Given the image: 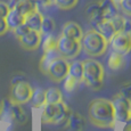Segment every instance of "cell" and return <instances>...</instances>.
Here are the masks:
<instances>
[{
    "label": "cell",
    "mask_w": 131,
    "mask_h": 131,
    "mask_svg": "<svg viewBox=\"0 0 131 131\" xmlns=\"http://www.w3.org/2000/svg\"><path fill=\"white\" fill-rule=\"evenodd\" d=\"M88 116L95 127L107 129L115 124V113L112 100L97 98L90 102L88 106Z\"/></svg>",
    "instance_id": "6da1fadb"
},
{
    "label": "cell",
    "mask_w": 131,
    "mask_h": 131,
    "mask_svg": "<svg viewBox=\"0 0 131 131\" xmlns=\"http://www.w3.org/2000/svg\"><path fill=\"white\" fill-rule=\"evenodd\" d=\"M82 64H83V82L85 85L94 91L100 90L104 83V66L94 58L84 59Z\"/></svg>",
    "instance_id": "7a4b0ae2"
},
{
    "label": "cell",
    "mask_w": 131,
    "mask_h": 131,
    "mask_svg": "<svg viewBox=\"0 0 131 131\" xmlns=\"http://www.w3.org/2000/svg\"><path fill=\"white\" fill-rule=\"evenodd\" d=\"M80 43L81 49H83L85 54L91 57L102 56L106 52L108 48V41L94 29L83 33Z\"/></svg>",
    "instance_id": "3957f363"
},
{
    "label": "cell",
    "mask_w": 131,
    "mask_h": 131,
    "mask_svg": "<svg viewBox=\"0 0 131 131\" xmlns=\"http://www.w3.org/2000/svg\"><path fill=\"white\" fill-rule=\"evenodd\" d=\"M57 50L59 51L60 56L65 59H74L79 56L81 51V43L80 41L65 36H60L57 39Z\"/></svg>",
    "instance_id": "277c9868"
},
{
    "label": "cell",
    "mask_w": 131,
    "mask_h": 131,
    "mask_svg": "<svg viewBox=\"0 0 131 131\" xmlns=\"http://www.w3.org/2000/svg\"><path fill=\"white\" fill-rule=\"evenodd\" d=\"M32 91H33V88L31 87V84L29 82H26L25 80L18 81L16 83L12 84L9 100L15 103V104H19V105L26 104L31 99Z\"/></svg>",
    "instance_id": "5b68a950"
},
{
    "label": "cell",
    "mask_w": 131,
    "mask_h": 131,
    "mask_svg": "<svg viewBox=\"0 0 131 131\" xmlns=\"http://www.w3.org/2000/svg\"><path fill=\"white\" fill-rule=\"evenodd\" d=\"M113 107L115 113V121L121 123H128L131 120V102L121 94L113 97Z\"/></svg>",
    "instance_id": "8992f818"
},
{
    "label": "cell",
    "mask_w": 131,
    "mask_h": 131,
    "mask_svg": "<svg viewBox=\"0 0 131 131\" xmlns=\"http://www.w3.org/2000/svg\"><path fill=\"white\" fill-rule=\"evenodd\" d=\"M69 66L70 64L67 62V59L63 58L60 56L49 65L46 74L49 77V79L51 81L58 83V82L64 81V79L69 75Z\"/></svg>",
    "instance_id": "52a82bcc"
},
{
    "label": "cell",
    "mask_w": 131,
    "mask_h": 131,
    "mask_svg": "<svg viewBox=\"0 0 131 131\" xmlns=\"http://www.w3.org/2000/svg\"><path fill=\"white\" fill-rule=\"evenodd\" d=\"M108 46L112 51L127 56L131 51V34L127 32H117L108 41Z\"/></svg>",
    "instance_id": "ba28073f"
},
{
    "label": "cell",
    "mask_w": 131,
    "mask_h": 131,
    "mask_svg": "<svg viewBox=\"0 0 131 131\" xmlns=\"http://www.w3.org/2000/svg\"><path fill=\"white\" fill-rule=\"evenodd\" d=\"M19 43H21L22 48H24L25 50H36L39 48V46L41 45V40H42V34L39 31H33L30 30L25 36L22 38H19Z\"/></svg>",
    "instance_id": "9c48e42d"
},
{
    "label": "cell",
    "mask_w": 131,
    "mask_h": 131,
    "mask_svg": "<svg viewBox=\"0 0 131 131\" xmlns=\"http://www.w3.org/2000/svg\"><path fill=\"white\" fill-rule=\"evenodd\" d=\"M56 105H57L56 112H55V115H54V117H52L50 124H52V125L65 124V123H67V120H69L70 114H71L72 111L70 110L69 106H67L64 102H60Z\"/></svg>",
    "instance_id": "30bf717a"
},
{
    "label": "cell",
    "mask_w": 131,
    "mask_h": 131,
    "mask_svg": "<svg viewBox=\"0 0 131 131\" xmlns=\"http://www.w3.org/2000/svg\"><path fill=\"white\" fill-rule=\"evenodd\" d=\"M62 36H65L67 38H71V39L78 40L80 41L82 36H83V31H82L81 26L75 22H67L64 24L62 29Z\"/></svg>",
    "instance_id": "8fae6325"
},
{
    "label": "cell",
    "mask_w": 131,
    "mask_h": 131,
    "mask_svg": "<svg viewBox=\"0 0 131 131\" xmlns=\"http://www.w3.org/2000/svg\"><path fill=\"white\" fill-rule=\"evenodd\" d=\"M5 19H6V22H7L8 29L13 31L15 27H17L18 25H21V24L24 23L25 16L17 8H15V7H12V8L9 9L7 16L5 17Z\"/></svg>",
    "instance_id": "7c38bea8"
},
{
    "label": "cell",
    "mask_w": 131,
    "mask_h": 131,
    "mask_svg": "<svg viewBox=\"0 0 131 131\" xmlns=\"http://www.w3.org/2000/svg\"><path fill=\"white\" fill-rule=\"evenodd\" d=\"M92 26H94V30H96L99 34H102L107 41H110L114 37V34L116 33L110 19H103V21L94 24Z\"/></svg>",
    "instance_id": "4fadbf2b"
},
{
    "label": "cell",
    "mask_w": 131,
    "mask_h": 131,
    "mask_svg": "<svg viewBox=\"0 0 131 131\" xmlns=\"http://www.w3.org/2000/svg\"><path fill=\"white\" fill-rule=\"evenodd\" d=\"M58 57H60V54H59L58 50H57V47L43 51V56L41 57V59H40V64H39L40 71L46 74L49 65L51 64L54 60H56Z\"/></svg>",
    "instance_id": "5bb4252c"
},
{
    "label": "cell",
    "mask_w": 131,
    "mask_h": 131,
    "mask_svg": "<svg viewBox=\"0 0 131 131\" xmlns=\"http://www.w3.org/2000/svg\"><path fill=\"white\" fill-rule=\"evenodd\" d=\"M99 6L104 19H112L113 17L119 14L117 5L113 0H100Z\"/></svg>",
    "instance_id": "9a60e30c"
},
{
    "label": "cell",
    "mask_w": 131,
    "mask_h": 131,
    "mask_svg": "<svg viewBox=\"0 0 131 131\" xmlns=\"http://www.w3.org/2000/svg\"><path fill=\"white\" fill-rule=\"evenodd\" d=\"M42 19H43V15L41 14L39 10H36L31 14L25 16V21L24 23L29 26L30 30L33 31H39L41 29V24H42Z\"/></svg>",
    "instance_id": "2e32d148"
},
{
    "label": "cell",
    "mask_w": 131,
    "mask_h": 131,
    "mask_svg": "<svg viewBox=\"0 0 131 131\" xmlns=\"http://www.w3.org/2000/svg\"><path fill=\"white\" fill-rule=\"evenodd\" d=\"M85 14H87V17L89 18L91 25H94V24L104 19L103 18V15H102V10H100L99 1L90 4L89 6L85 8Z\"/></svg>",
    "instance_id": "e0dca14e"
},
{
    "label": "cell",
    "mask_w": 131,
    "mask_h": 131,
    "mask_svg": "<svg viewBox=\"0 0 131 131\" xmlns=\"http://www.w3.org/2000/svg\"><path fill=\"white\" fill-rule=\"evenodd\" d=\"M67 124L72 131H83L85 128V120L80 113L71 112L67 120Z\"/></svg>",
    "instance_id": "ac0fdd59"
},
{
    "label": "cell",
    "mask_w": 131,
    "mask_h": 131,
    "mask_svg": "<svg viewBox=\"0 0 131 131\" xmlns=\"http://www.w3.org/2000/svg\"><path fill=\"white\" fill-rule=\"evenodd\" d=\"M108 67L112 71H120L123 67H125V58L123 55L117 54L115 51H112L108 56Z\"/></svg>",
    "instance_id": "d6986e66"
},
{
    "label": "cell",
    "mask_w": 131,
    "mask_h": 131,
    "mask_svg": "<svg viewBox=\"0 0 131 131\" xmlns=\"http://www.w3.org/2000/svg\"><path fill=\"white\" fill-rule=\"evenodd\" d=\"M13 7L18 9L24 16L38 10V5L34 0H18L17 2H15Z\"/></svg>",
    "instance_id": "ffe728a7"
},
{
    "label": "cell",
    "mask_w": 131,
    "mask_h": 131,
    "mask_svg": "<svg viewBox=\"0 0 131 131\" xmlns=\"http://www.w3.org/2000/svg\"><path fill=\"white\" fill-rule=\"evenodd\" d=\"M69 75L75 79L79 83L83 82V64L80 60H74L69 66Z\"/></svg>",
    "instance_id": "44dd1931"
},
{
    "label": "cell",
    "mask_w": 131,
    "mask_h": 131,
    "mask_svg": "<svg viewBox=\"0 0 131 131\" xmlns=\"http://www.w3.org/2000/svg\"><path fill=\"white\" fill-rule=\"evenodd\" d=\"M12 105L13 103L10 100H4L0 105V121L5 123H12L13 115H12Z\"/></svg>",
    "instance_id": "7402d4cb"
},
{
    "label": "cell",
    "mask_w": 131,
    "mask_h": 131,
    "mask_svg": "<svg viewBox=\"0 0 131 131\" xmlns=\"http://www.w3.org/2000/svg\"><path fill=\"white\" fill-rule=\"evenodd\" d=\"M12 115H13V121H14L15 123H18V124H23V123H25L27 121L26 113H25V111L23 110L22 105H19V104H15V103H13V105H12Z\"/></svg>",
    "instance_id": "603a6c76"
},
{
    "label": "cell",
    "mask_w": 131,
    "mask_h": 131,
    "mask_svg": "<svg viewBox=\"0 0 131 131\" xmlns=\"http://www.w3.org/2000/svg\"><path fill=\"white\" fill-rule=\"evenodd\" d=\"M46 94V103L47 104H58V103L63 102V94L58 88H48L45 90Z\"/></svg>",
    "instance_id": "cb8c5ba5"
},
{
    "label": "cell",
    "mask_w": 131,
    "mask_h": 131,
    "mask_svg": "<svg viewBox=\"0 0 131 131\" xmlns=\"http://www.w3.org/2000/svg\"><path fill=\"white\" fill-rule=\"evenodd\" d=\"M42 108V113H41V122L43 124H50L52 117L55 115V112H56L57 105L56 104H45Z\"/></svg>",
    "instance_id": "d4e9b609"
},
{
    "label": "cell",
    "mask_w": 131,
    "mask_h": 131,
    "mask_svg": "<svg viewBox=\"0 0 131 131\" xmlns=\"http://www.w3.org/2000/svg\"><path fill=\"white\" fill-rule=\"evenodd\" d=\"M32 102V106L36 108H40L46 104V94H45V90L41 88H36V89L32 91L31 99Z\"/></svg>",
    "instance_id": "484cf974"
},
{
    "label": "cell",
    "mask_w": 131,
    "mask_h": 131,
    "mask_svg": "<svg viewBox=\"0 0 131 131\" xmlns=\"http://www.w3.org/2000/svg\"><path fill=\"white\" fill-rule=\"evenodd\" d=\"M56 29V24H55L54 18L49 16H43L42 19V24H41V29H40V33L47 36V34H52V32Z\"/></svg>",
    "instance_id": "4316f807"
},
{
    "label": "cell",
    "mask_w": 131,
    "mask_h": 131,
    "mask_svg": "<svg viewBox=\"0 0 131 131\" xmlns=\"http://www.w3.org/2000/svg\"><path fill=\"white\" fill-rule=\"evenodd\" d=\"M111 23H112L113 27H114L115 32H122L123 27H124V22H125V17L122 16V15L117 14L116 16H114L112 19H110Z\"/></svg>",
    "instance_id": "83f0119b"
},
{
    "label": "cell",
    "mask_w": 131,
    "mask_h": 131,
    "mask_svg": "<svg viewBox=\"0 0 131 131\" xmlns=\"http://www.w3.org/2000/svg\"><path fill=\"white\" fill-rule=\"evenodd\" d=\"M57 47V39L55 38L52 34H47L45 37L43 41H42V48H43V51L49 49H52V48Z\"/></svg>",
    "instance_id": "f1b7e54d"
},
{
    "label": "cell",
    "mask_w": 131,
    "mask_h": 131,
    "mask_svg": "<svg viewBox=\"0 0 131 131\" xmlns=\"http://www.w3.org/2000/svg\"><path fill=\"white\" fill-rule=\"evenodd\" d=\"M78 2H79V0H54V4L59 9H64V10L73 8Z\"/></svg>",
    "instance_id": "f546056e"
},
{
    "label": "cell",
    "mask_w": 131,
    "mask_h": 131,
    "mask_svg": "<svg viewBox=\"0 0 131 131\" xmlns=\"http://www.w3.org/2000/svg\"><path fill=\"white\" fill-rule=\"evenodd\" d=\"M78 84H79V82H78L75 79H73L72 77H70V75H67V77L64 79V88L67 92H72L73 90L77 88Z\"/></svg>",
    "instance_id": "4dcf8cb0"
},
{
    "label": "cell",
    "mask_w": 131,
    "mask_h": 131,
    "mask_svg": "<svg viewBox=\"0 0 131 131\" xmlns=\"http://www.w3.org/2000/svg\"><path fill=\"white\" fill-rule=\"evenodd\" d=\"M29 31H30L29 26H27V25L25 24V23L18 25L17 27H15V29L13 30V32H14L15 37H16L17 39H19V38H22L23 36H25V34H26Z\"/></svg>",
    "instance_id": "1f68e13d"
},
{
    "label": "cell",
    "mask_w": 131,
    "mask_h": 131,
    "mask_svg": "<svg viewBox=\"0 0 131 131\" xmlns=\"http://www.w3.org/2000/svg\"><path fill=\"white\" fill-rule=\"evenodd\" d=\"M117 6H120L123 14L131 17V0H121Z\"/></svg>",
    "instance_id": "d6a6232c"
},
{
    "label": "cell",
    "mask_w": 131,
    "mask_h": 131,
    "mask_svg": "<svg viewBox=\"0 0 131 131\" xmlns=\"http://www.w3.org/2000/svg\"><path fill=\"white\" fill-rule=\"evenodd\" d=\"M120 94L122 96H124L125 98L131 102V82H127L121 87V90H120Z\"/></svg>",
    "instance_id": "836d02e7"
},
{
    "label": "cell",
    "mask_w": 131,
    "mask_h": 131,
    "mask_svg": "<svg viewBox=\"0 0 131 131\" xmlns=\"http://www.w3.org/2000/svg\"><path fill=\"white\" fill-rule=\"evenodd\" d=\"M9 9H10L9 5L6 4L5 1H1V0H0V17L5 18V17L7 16V14H8Z\"/></svg>",
    "instance_id": "e575fe53"
},
{
    "label": "cell",
    "mask_w": 131,
    "mask_h": 131,
    "mask_svg": "<svg viewBox=\"0 0 131 131\" xmlns=\"http://www.w3.org/2000/svg\"><path fill=\"white\" fill-rule=\"evenodd\" d=\"M7 31H9V29H8V25H7L6 19L2 18V17H0V36L6 34Z\"/></svg>",
    "instance_id": "d590c367"
},
{
    "label": "cell",
    "mask_w": 131,
    "mask_h": 131,
    "mask_svg": "<svg viewBox=\"0 0 131 131\" xmlns=\"http://www.w3.org/2000/svg\"><path fill=\"white\" fill-rule=\"evenodd\" d=\"M122 32H127V33H130L131 34V19L125 18L124 27H123V31Z\"/></svg>",
    "instance_id": "8d00e7d4"
},
{
    "label": "cell",
    "mask_w": 131,
    "mask_h": 131,
    "mask_svg": "<svg viewBox=\"0 0 131 131\" xmlns=\"http://www.w3.org/2000/svg\"><path fill=\"white\" fill-rule=\"evenodd\" d=\"M34 1L37 2L38 6H43V7L54 4V1H52V0H34Z\"/></svg>",
    "instance_id": "74e56055"
},
{
    "label": "cell",
    "mask_w": 131,
    "mask_h": 131,
    "mask_svg": "<svg viewBox=\"0 0 131 131\" xmlns=\"http://www.w3.org/2000/svg\"><path fill=\"white\" fill-rule=\"evenodd\" d=\"M122 131H131V123L128 122L127 124L124 125V128H123V130Z\"/></svg>",
    "instance_id": "f35d334b"
},
{
    "label": "cell",
    "mask_w": 131,
    "mask_h": 131,
    "mask_svg": "<svg viewBox=\"0 0 131 131\" xmlns=\"http://www.w3.org/2000/svg\"><path fill=\"white\" fill-rule=\"evenodd\" d=\"M113 1H114V2H115V4H116V5H119V4H120V1H121V0H113Z\"/></svg>",
    "instance_id": "ab89813d"
},
{
    "label": "cell",
    "mask_w": 131,
    "mask_h": 131,
    "mask_svg": "<svg viewBox=\"0 0 131 131\" xmlns=\"http://www.w3.org/2000/svg\"><path fill=\"white\" fill-rule=\"evenodd\" d=\"M17 1H18V0H12L13 5H12V6H10V7H13V6H14V4H15V2H17Z\"/></svg>",
    "instance_id": "60d3db41"
}]
</instances>
